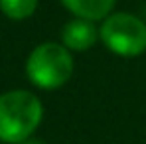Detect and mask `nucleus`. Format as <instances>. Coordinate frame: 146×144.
Wrapping results in <instances>:
<instances>
[{"instance_id":"3","label":"nucleus","mask_w":146,"mask_h":144,"mask_svg":"<svg viewBox=\"0 0 146 144\" xmlns=\"http://www.w3.org/2000/svg\"><path fill=\"white\" fill-rule=\"evenodd\" d=\"M101 40L105 46L124 57L140 55L146 49V26L130 14H113L101 26Z\"/></svg>"},{"instance_id":"1","label":"nucleus","mask_w":146,"mask_h":144,"mask_svg":"<svg viewBox=\"0 0 146 144\" xmlns=\"http://www.w3.org/2000/svg\"><path fill=\"white\" fill-rule=\"evenodd\" d=\"M42 103L34 93L8 91L0 95V140L8 144L26 142L42 120Z\"/></svg>"},{"instance_id":"6","label":"nucleus","mask_w":146,"mask_h":144,"mask_svg":"<svg viewBox=\"0 0 146 144\" xmlns=\"http://www.w3.org/2000/svg\"><path fill=\"white\" fill-rule=\"evenodd\" d=\"M38 0H0V8L6 16L14 20H24L34 14Z\"/></svg>"},{"instance_id":"4","label":"nucleus","mask_w":146,"mask_h":144,"mask_svg":"<svg viewBox=\"0 0 146 144\" xmlns=\"http://www.w3.org/2000/svg\"><path fill=\"white\" fill-rule=\"evenodd\" d=\"M95 40H97V28L89 20H81V18L71 20L61 30V42L69 49H77V51L89 49L95 44Z\"/></svg>"},{"instance_id":"2","label":"nucleus","mask_w":146,"mask_h":144,"mask_svg":"<svg viewBox=\"0 0 146 144\" xmlns=\"http://www.w3.org/2000/svg\"><path fill=\"white\" fill-rule=\"evenodd\" d=\"M73 71V59L65 46L59 44H42L28 57L26 73L30 81L42 89L61 87Z\"/></svg>"},{"instance_id":"7","label":"nucleus","mask_w":146,"mask_h":144,"mask_svg":"<svg viewBox=\"0 0 146 144\" xmlns=\"http://www.w3.org/2000/svg\"><path fill=\"white\" fill-rule=\"evenodd\" d=\"M22 144H44V142H40V140H26V142Z\"/></svg>"},{"instance_id":"5","label":"nucleus","mask_w":146,"mask_h":144,"mask_svg":"<svg viewBox=\"0 0 146 144\" xmlns=\"http://www.w3.org/2000/svg\"><path fill=\"white\" fill-rule=\"evenodd\" d=\"M61 4L67 10H71L77 18L93 22L105 18L113 10L115 0H61Z\"/></svg>"}]
</instances>
